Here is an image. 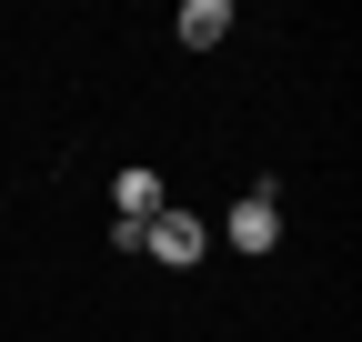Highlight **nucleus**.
Returning a JSON list of instances; mask_svg holds the SVG:
<instances>
[{"mask_svg": "<svg viewBox=\"0 0 362 342\" xmlns=\"http://www.w3.org/2000/svg\"><path fill=\"white\" fill-rule=\"evenodd\" d=\"M131 252H151V262H171V272H192L202 252H211V232L192 222V211H151V222H141V242H131Z\"/></svg>", "mask_w": 362, "mask_h": 342, "instance_id": "obj_1", "label": "nucleus"}, {"mask_svg": "<svg viewBox=\"0 0 362 342\" xmlns=\"http://www.w3.org/2000/svg\"><path fill=\"white\" fill-rule=\"evenodd\" d=\"M111 211H121V252H131V242H141V222H151V211H171L161 171H151V161H131L121 182H111Z\"/></svg>", "mask_w": 362, "mask_h": 342, "instance_id": "obj_2", "label": "nucleus"}, {"mask_svg": "<svg viewBox=\"0 0 362 342\" xmlns=\"http://www.w3.org/2000/svg\"><path fill=\"white\" fill-rule=\"evenodd\" d=\"M221 232H232V252H252V262H262V252L282 242V201H272V182H262V191H242V201H232V222H221Z\"/></svg>", "mask_w": 362, "mask_h": 342, "instance_id": "obj_3", "label": "nucleus"}, {"mask_svg": "<svg viewBox=\"0 0 362 342\" xmlns=\"http://www.w3.org/2000/svg\"><path fill=\"white\" fill-rule=\"evenodd\" d=\"M171 30H181V51H211V40L232 30V0H181V20H171Z\"/></svg>", "mask_w": 362, "mask_h": 342, "instance_id": "obj_4", "label": "nucleus"}]
</instances>
